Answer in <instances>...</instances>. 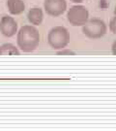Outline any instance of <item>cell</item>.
I'll list each match as a JSON object with an SVG mask.
<instances>
[{
  "mask_svg": "<svg viewBox=\"0 0 116 131\" xmlns=\"http://www.w3.org/2000/svg\"><path fill=\"white\" fill-rule=\"evenodd\" d=\"M19 50L11 43H6L0 46V56H19Z\"/></svg>",
  "mask_w": 116,
  "mask_h": 131,
  "instance_id": "obj_9",
  "label": "cell"
},
{
  "mask_svg": "<svg viewBox=\"0 0 116 131\" xmlns=\"http://www.w3.org/2000/svg\"><path fill=\"white\" fill-rule=\"evenodd\" d=\"M70 1H72L74 3H81V2H83L84 0H70Z\"/></svg>",
  "mask_w": 116,
  "mask_h": 131,
  "instance_id": "obj_12",
  "label": "cell"
},
{
  "mask_svg": "<svg viewBox=\"0 0 116 131\" xmlns=\"http://www.w3.org/2000/svg\"><path fill=\"white\" fill-rule=\"evenodd\" d=\"M41 36L34 25H23L17 32L18 48L23 52H32L38 48Z\"/></svg>",
  "mask_w": 116,
  "mask_h": 131,
  "instance_id": "obj_1",
  "label": "cell"
},
{
  "mask_svg": "<svg viewBox=\"0 0 116 131\" xmlns=\"http://www.w3.org/2000/svg\"><path fill=\"white\" fill-rule=\"evenodd\" d=\"M71 36L68 29L64 26H55L51 28L47 34V43L54 51H60L69 45Z\"/></svg>",
  "mask_w": 116,
  "mask_h": 131,
  "instance_id": "obj_2",
  "label": "cell"
},
{
  "mask_svg": "<svg viewBox=\"0 0 116 131\" xmlns=\"http://www.w3.org/2000/svg\"><path fill=\"white\" fill-rule=\"evenodd\" d=\"M44 9L46 13L50 17H60L67 10L66 0H45Z\"/></svg>",
  "mask_w": 116,
  "mask_h": 131,
  "instance_id": "obj_5",
  "label": "cell"
},
{
  "mask_svg": "<svg viewBox=\"0 0 116 131\" xmlns=\"http://www.w3.org/2000/svg\"><path fill=\"white\" fill-rule=\"evenodd\" d=\"M89 19L88 9L82 5L72 6L67 13V19L73 26H82Z\"/></svg>",
  "mask_w": 116,
  "mask_h": 131,
  "instance_id": "obj_4",
  "label": "cell"
},
{
  "mask_svg": "<svg viewBox=\"0 0 116 131\" xmlns=\"http://www.w3.org/2000/svg\"><path fill=\"white\" fill-rule=\"evenodd\" d=\"M107 26L101 19L92 18L82 25V33L90 39H100L107 34Z\"/></svg>",
  "mask_w": 116,
  "mask_h": 131,
  "instance_id": "obj_3",
  "label": "cell"
},
{
  "mask_svg": "<svg viewBox=\"0 0 116 131\" xmlns=\"http://www.w3.org/2000/svg\"><path fill=\"white\" fill-rule=\"evenodd\" d=\"M108 28H109V30H110L113 34L116 33V17H113V18L110 19L109 24H108Z\"/></svg>",
  "mask_w": 116,
  "mask_h": 131,
  "instance_id": "obj_10",
  "label": "cell"
},
{
  "mask_svg": "<svg viewBox=\"0 0 116 131\" xmlns=\"http://www.w3.org/2000/svg\"><path fill=\"white\" fill-rule=\"evenodd\" d=\"M27 19L28 21L32 25L38 26V25H41L43 23V19H44V13H43V10L40 8H32V9L29 10L27 15Z\"/></svg>",
  "mask_w": 116,
  "mask_h": 131,
  "instance_id": "obj_7",
  "label": "cell"
},
{
  "mask_svg": "<svg viewBox=\"0 0 116 131\" xmlns=\"http://www.w3.org/2000/svg\"><path fill=\"white\" fill-rule=\"evenodd\" d=\"M18 32V24L13 17L4 16L0 19V33L5 37H13Z\"/></svg>",
  "mask_w": 116,
  "mask_h": 131,
  "instance_id": "obj_6",
  "label": "cell"
},
{
  "mask_svg": "<svg viewBox=\"0 0 116 131\" xmlns=\"http://www.w3.org/2000/svg\"><path fill=\"white\" fill-rule=\"evenodd\" d=\"M115 44L116 43L114 42L113 45H112V53H113V54H115Z\"/></svg>",
  "mask_w": 116,
  "mask_h": 131,
  "instance_id": "obj_13",
  "label": "cell"
},
{
  "mask_svg": "<svg viewBox=\"0 0 116 131\" xmlns=\"http://www.w3.org/2000/svg\"><path fill=\"white\" fill-rule=\"evenodd\" d=\"M57 54H59V56H64V54H72V56H74V52L70 51V50L63 49V50H60V51H57Z\"/></svg>",
  "mask_w": 116,
  "mask_h": 131,
  "instance_id": "obj_11",
  "label": "cell"
},
{
  "mask_svg": "<svg viewBox=\"0 0 116 131\" xmlns=\"http://www.w3.org/2000/svg\"><path fill=\"white\" fill-rule=\"evenodd\" d=\"M7 8L11 15L18 16L24 12L25 4L22 0H7Z\"/></svg>",
  "mask_w": 116,
  "mask_h": 131,
  "instance_id": "obj_8",
  "label": "cell"
}]
</instances>
